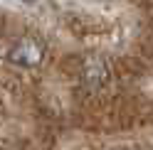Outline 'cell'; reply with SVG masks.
<instances>
[{"mask_svg": "<svg viewBox=\"0 0 153 150\" xmlns=\"http://www.w3.org/2000/svg\"><path fill=\"white\" fill-rule=\"evenodd\" d=\"M7 62L15 64V67H22V69H32L42 62V47L32 37H22L7 49Z\"/></svg>", "mask_w": 153, "mask_h": 150, "instance_id": "6da1fadb", "label": "cell"}, {"mask_svg": "<svg viewBox=\"0 0 153 150\" xmlns=\"http://www.w3.org/2000/svg\"><path fill=\"white\" fill-rule=\"evenodd\" d=\"M84 79H87L89 86H101L104 81H106V64L94 59L87 64V69H84Z\"/></svg>", "mask_w": 153, "mask_h": 150, "instance_id": "7a4b0ae2", "label": "cell"}, {"mask_svg": "<svg viewBox=\"0 0 153 150\" xmlns=\"http://www.w3.org/2000/svg\"><path fill=\"white\" fill-rule=\"evenodd\" d=\"M25 3H35V0H25Z\"/></svg>", "mask_w": 153, "mask_h": 150, "instance_id": "3957f363", "label": "cell"}]
</instances>
